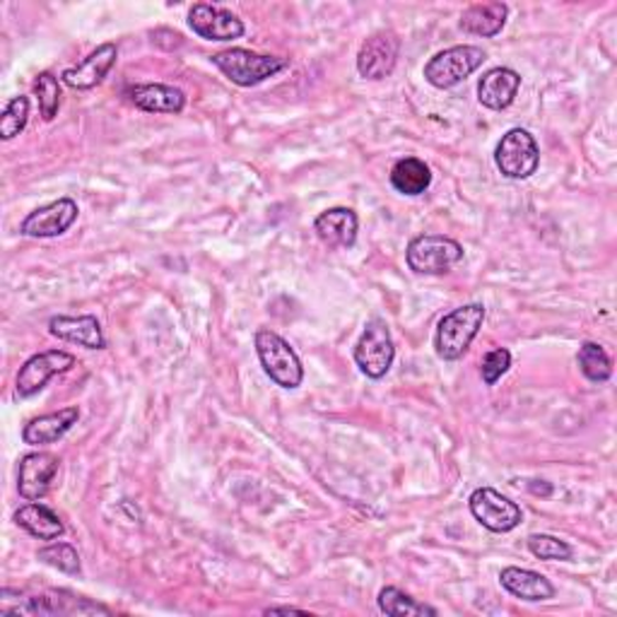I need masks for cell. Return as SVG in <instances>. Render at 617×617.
<instances>
[{
  "label": "cell",
  "instance_id": "6da1fadb",
  "mask_svg": "<svg viewBox=\"0 0 617 617\" xmlns=\"http://www.w3.org/2000/svg\"><path fill=\"white\" fill-rule=\"evenodd\" d=\"M485 321V306L483 304H466L458 306L454 312H448L440 326H436L434 336V350L446 362H456L468 353L470 343L478 336V331Z\"/></svg>",
  "mask_w": 617,
  "mask_h": 617
},
{
  "label": "cell",
  "instance_id": "7a4b0ae2",
  "mask_svg": "<svg viewBox=\"0 0 617 617\" xmlns=\"http://www.w3.org/2000/svg\"><path fill=\"white\" fill-rule=\"evenodd\" d=\"M210 61L213 66L223 71V75L229 83H235L239 87L261 85L268 80V77H273L290 66L288 58L253 54L249 48H227L220 51V54H215Z\"/></svg>",
  "mask_w": 617,
  "mask_h": 617
},
{
  "label": "cell",
  "instance_id": "3957f363",
  "mask_svg": "<svg viewBox=\"0 0 617 617\" xmlns=\"http://www.w3.org/2000/svg\"><path fill=\"white\" fill-rule=\"evenodd\" d=\"M256 353H259L261 367L266 375L270 377V381H275L280 389H297L304 379V367L300 362L297 353L292 350V345L278 336L275 331L261 328L256 333Z\"/></svg>",
  "mask_w": 617,
  "mask_h": 617
},
{
  "label": "cell",
  "instance_id": "277c9868",
  "mask_svg": "<svg viewBox=\"0 0 617 617\" xmlns=\"http://www.w3.org/2000/svg\"><path fill=\"white\" fill-rule=\"evenodd\" d=\"M487 61V54L480 46L463 44L444 48L432 56L424 66V80L436 89H452L470 77Z\"/></svg>",
  "mask_w": 617,
  "mask_h": 617
},
{
  "label": "cell",
  "instance_id": "5b68a950",
  "mask_svg": "<svg viewBox=\"0 0 617 617\" xmlns=\"http://www.w3.org/2000/svg\"><path fill=\"white\" fill-rule=\"evenodd\" d=\"M405 259L418 275H444L463 259V247L442 235H422L408 243Z\"/></svg>",
  "mask_w": 617,
  "mask_h": 617
},
{
  "label": "cell",
  "instance_id": "8992f818",
  "mask_svg": "<svg viewBox=\"0 0 617 617\" xmlns=\"http://www.w3.org/2000/svg\"><path fill=\"white\" fill-rule=\"evenodd\" d=\"M396 357V345L391 338V331L386 326V321L371 318L355 345V362L369 379H383L389 375Z\"/></svg>",
  "mask_w": 617,
  "mask_h": 617
},
{
  "label": "cell",
  "instance_id": "52a82bcc",
  "mask_svg": "<svg viewBox=\"0 0 617 617\" xmlns=\"http://www.w3.org/2000/svg\"><path fill=\"white\" fill-rule=\"evenodd\" d=\"M497 170L513 182H523L535 174L540 164V150L535 138L526 128H511L501 136L495 150Z\"/></svg>",
  "mask_w": 617,
  "mask_h": 617
},
{
  "label": "cell",
  "instance_id": "ba28073f",
  "mask_svg": "<svg viewBox=\"0 0 617 617\" xmlns=\"http://www.w3.org/2000/svg\"><path fill=\"white\" fill-rule=\"evenodd\" d=\"M473 519L492 533H509L521 526L523 511L509 497L499 495L492 487H478L468 499Z\"/></svg>",
  "mask_w": 617,
  "mask_h": 617
},
{
  "label": "cell",
  "instance_id": "9c48e42d",
  "mask_svg": "<svg viewBox=\"0 0 617 617\" xmlns=\"http://www.w3.org/2000/svg\"><path fill=\"white\" fill-rule=\"evenodd\" d=\"M6 615H111V610L68 591H48L42 596L18 594V606H12Z\"/></svg>",
  "mask_w": 617,
  "mask_h": 617
},
{
  "label": "cell",
  "instance_id": "30bf717a",
  "mask_svg": "<svg viewBox=\"0 0 617 617\" xmlns=\"http://www.w3.org/2000/svg\"><path fill=\"white\" fill-rule=\"evenodd\" d=\"M398 54H401V39L391 30L375 32L365 44L359 46L357 54V71L365 80H383L389 77L398 63Z\"/></svg>",
  "mask_w": 617,
  "mask_h": 617
},
{
  "label": "cell",
  "instance_id": "8fae6325",
  "mask_svg": "<svg viewBox=\"0 0 617 617\" xmlns=\"http://www.w3.org/2000/svg\"><path fill=\"white\" fill-rule=\"evenodd\" d=\"M75 367V357L63 350H46L30 357L18 371L15 391L20 398H32L44 389L51 377L66 375Z\"/></svg>",
  "mask_w": 617,
  "mask_h": 617
},
{
  "label": "cell",
  "instance_id": "7c38bea8",
  "mask_svg": "<svg viewBox=\"0 0 617 617\" xmlns=\"http://www.w3.org/2000/svg\"><path fill=\"white\" fill-rule=\"evenodd\" d=\"M188 28L205 42H231L247 32L235 12L210 3H196L188 10Z\"/></svg>",
  "mask_w": 617,
  "mask_h": 617
},
{
  "label": "cell",
  "instance_id": "4fadbf2b",
  "mask_svg": "<svg viewBox=\"0 0 617 617\" xmlns=\"http://www.w3.org/2000/svg\"><path fill=\"white\" fill-rule=\"evenodd\" d=\"M77 203L73 198H58L44 208L32 210L20 225V235L32 239H51L61 237L73 227L77 220Z\"/></svg>",
  "mask_w": 617,
  "mask_h": 617
},
{
  "label": "cell",
  "instance_id": "5bb4252c",
  "mask_svg": "<svg viewBox=\"0 0 617 617\" xmlns=\"http://www.w3.org/2000/svg\"><path fill=\"white\" fill-rule=\"evenodd\" d=\"M61 468V458L48 454V452H32L28 456H22L20 470H18V492L22 499L28 501H39L44 499Z\"/></svg>",
  "mask_w": 617,
  "mask_h": 617
},
{
  "label": "cell",
  "instance_id": "9a60e30c",
  "mask_svg": "<svg viewBox=\"0 0 617 617\" xmlns=\"http://www.w3.org/2000/svg\"><path fill=\"white\" fill-rule=\"evenodd\" d=\"M116 58H119V48H116V44H101L93 51V54L77 63V66L63 71L61 80L71 89L87 93V89H95L97 85L105 83V77L116 66Z\"/></svg>",
  "mask_w": 617,
  "mask_h": 617
},
{
  "label": "cell",
  "instance_id": "2e32d148",
  "mask_svg": "<svg viewBox=\"0 0 617 617\" xmlns=\"http://www.w3.org/2000/svg\"><path fill=\"white\" fill-rule=\"evenodd\" d=\"M126 97L136 109L148 113H182L186 109V95L174 85H131L126 89Z\"/></svg>",
  "mask_w": 617,
  "mask_h": 617
},
{
  "label": "cell",
  "instance_id": "e0dca14e",
  "mask_svg": "<svg viewBox=\"0 0 617 617\" xmlns=\"http://www.w3.org/2000/svg\"><path fill=\"white\" fill-rule=\"evenodd\" d=\"M48 333L58 340L75 343L87 350H105L107 338L97 316H54L48 321Z\"/></svg>",
  "mask_w": 617,
  "mask_h": 617
},
{
  "label": "cell",
  "instance_id": "ac0fdd59",
  "mask_svg": "<svg viewBox=\"0 0 617 617\" xmlns=\"http://www.w3.org/2000/svg\"><path fill=\"white\" fill-rule=\"evenodd\" d=\"M359 220L350 208H328L314 220L316 237L331 249H353L357 241Z\"/></svg>",
  "mask_w": 617,
  "mask_h": 617
},
{
  "label": "cell",
  "instance_id": "d6986e66",
  "mask_svg": "<svg viewBox=\"0 0 617 617\" xmlns=\"http://www.w3.org/2000/svg\"><path fill=\"white\" fill-rule=\"evenodd\" d=\"M521 89V75L511 68L487 71L478 83L480 105L492 111H505L513 105Z\"/></svg>",
  "mask_w": 617,
  "mask_h": 617
},
{
  "label": "cell",
  "instance_id": "ffe728a7",
  "mask_svg": "<svg viewBox=\"0 0 617 617\" xmlns=\"http://www.w3.org/2000/svg\"><path fill=\"white\" fill-rule=\"evenodd\" d=\"M77 420H80V408H75V405L63 408V410H58V413L39 415L24 424L22 440L30 446L54 444L61 440V436H66L73 430V424H77Z\"/></svg>",
  "mask_w": 617,
  "mask_h": 617
},
{
  "label": "cell",
  "instance_id": "44dd1931",
  "mask_svg": "<svg viewBox=\"0 0 617 617\" xmlns=\"http://www.w3.org/2000/svg\"><path fill=\"white\" fill-rule=\"evenodd\" d=\"M499 582L511 596L529 603H540L555 598V586L550 584V578L538 574L533 570H521V567H505L499 574Z\"/></svg>",
  "mask_w": 617,
  "mask_h": 617
},
{
  "label": "cell",
  "instance_id": "7402d4cb",
  "mask_svg": "<svg viewBox=\"0 0 617 617\" xmlns=\"http://www.w3.org/2000/svg\"><path fill=\"white\" fill-rule=\"evenodd\" d=\"M15 523L39 540H58L66 533V526H63L58 513L39 505V501H30V505L20 507L15 511Z\"/></svg>",
  "mask_w": 617,
  "mask_h": 617
},
{
  "label": "cell",
  "instance_id": "603a6c76",
  "mask_svg": "<svg viewBox=\"0 0 617 617\" xmlns=\"http://www.w3.org/2000/svg\"><path fill=\"white\" fill-rule=\"evenodd\" d=\"M507 18H509V8L505 3H478L463 12L461 30L475 36L490 39L505 30Z\"/></svg>",
  "mask_w": 617,
  "mask_h": 617
},
{
  "label": "cell",
  "instance_id": "cb8c5ba5",
  "mask_svg": "<svg viewBox=\"0 0 617 617\" xmlns=\"http://www.w3.org/2000/svg\"><path fill=\"white\" fill-rule=\"evenodd\" d=\"M432 184V172L420 158H403L393 164L391 186L403 196H422Z\"/></svg>",
  "mask_w": 617,
  "mask_h": 617
},
{
  "label": "cell",
  "instance_id": "d4e9b609",
  "mask_svg": "<svg viewBox=\"0 0 617 617\" xmlns=\"http://www.w3.org/2000/svg\"><path fill=\"white\" fill-rule=\"evenodd\" d=\"M379 610L383 615H391V617H418V615L434 617V615H440V613H436V608L424 606V603L415 600L413 596L405 594V591H401V588H396V586L381 588Z\"/></svg>",
  "mask_w": 617,
  "mask_h": 617
},
{
  "label": "cell",
  "instance_id": "484cf974",
  "mask_svg": "<svg viewBox=\"0 0 617 617\" xmlns=\"http://www.w3.org/2000/svg\"><path fill=\"white\" fill-rule=\"evenodd\" d=\"M576 362H578V369H582V375L594 383H603L613 377V359L598 343L588 340L578 347Z\"/></svg>",
  "mask_w": 617,
  "mask_h": 617
},
{
  "label": "cell",
  "instance_id": "4316f807",
  "mask_svg": "<svg viewBox=\"0 0 617 617\" xmlns=\"http://www.w3.org/2000/svg\"><path fill=\"white\" fill-rule=\"evenodd\" d=\"M34 95L44 121H54L61 109V83L54 73H39L34 80Z\"/></svg>",
  "mask_w": 617,
  "mask_h": 617
},
{
  "label": "cell",
  "instance_id": "83f0119b",
  "mask_svg": "<svg viewBox=\"0 0 617 617\" xmlns=\"http://www.w3.org/2000/svg\"><path fill=\"white\" fill-rule=\"evenodd\" d=\"M39 560H42L44 564H48V567H54L63 574H71V576H77L83 572L80 567V555H77V550L68 543H51L46 548L39 550Z\"/></svg>",
  "mask_w": 617,
  "mask_h": 617
},
{
  "label": "cell",
  "instance_id": "f1b7e54d",
  "mask_svg": "<svg viewBox=\"0 0 617 617\" xmlns=\"http://www.w3.org/2000/svg\"><path fill=\"white\" fill-rule=\"evenodd\" d=\"M30 121V99L28 97H12L8 107L0 116V138L12 140L24 131V126Z\"/></svg>",
  "mask_w": 617,
  "mask_h": 617
},
{
  "label": "cell",
  "instance_id": "f546056e",
  "mask_svg": "<svg viewBox=\"0 0 617 617\" xmlns=\"http://www.w3.org/2000/svg\"><path fill=\"white\" fill-rule=\"evenodd\" d=\"M529 550L538 560L545 562H567L572 560V548L564 540L548 535V533H533L529 535Z\"/></svg>",
  "mask_w": 617,
  "mask_h": 617
},
{
  "label": "cell",
  "instance_id": "4dcf8cb0",
  "mask_svg": "<svg viewBox=\"0 0 617 617\" xmlns=\"http://www.w3.org/2000/svg\"><path fill=\"white\" fill-rule=\"evenodd\" d=\"M511 367V353L507 347H497V350L487 353L483 359V367H480V375L485 386H495L501 377L507 375Z\"/></svg>",
  "mask_w": 617,
  "mask_h": 617
},
{
  "label": "cell",
  "instance_id": "1f68e13d",
  "mask_svg": "<svg viewBox=\"0 0 617 617\" xmlns=\"http://www.w3.org/2000/svg\"><path fill=\"white\" fill-rule=\"evenodd\" d=\"M266 615H304V610L282 606V608H268V610H266Z\"/></svg>",
  "mask_w": 617,
  "mask_h": 617
},
{
  "label": "cell",
  "instance_id": "d6a6232c",
  "mask_svg": "<svg viewBox=\"0 0 617 617\" xmlns=\"http://www.w3.org/2000/svg\"><path fill=\"white\" fill-rule=\"evenodd\" d=\"M531 492H535V495H540V492L550 495V492H552V487H550V485H531Z\"/></svg>",
  "mask_w": 617,
  "mask_h": 617
}]
</instances>
